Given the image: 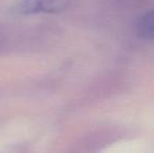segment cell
I'll return each mask as SVG.
<instances>
[{
    "mask_svg": "<svg viewBox=\"0 0 154 153\" xmlns=\"http://www.w3.org/2000/svg\"><path fill=\"white\" fill-rule=\"evenodd\" d=\"M137 35L143 39L153 40L154 39V12L145 15L138 22L136 27Z\"/></svg>",
    "mask_w": 154,
    "mask_h": 153,
    "instance_id": "cell-2",
    "label": "cell"
},
{
    "mask_svg": "<svg viewBox=\"0 0 154 153\" xmlns=\"http://www.w3.org/2000/svg\"><path fill=\"white\" fill-rule=\"evenodd\" d=\"M69 3L70 0H20L15 11L21 15L56 14L66 10Z\"/></svg>",
    "mask_w": 154,
    "mask_h": 153,
    "instance_id": "cell-1",
    "label": "cell"
}]
</instances>
